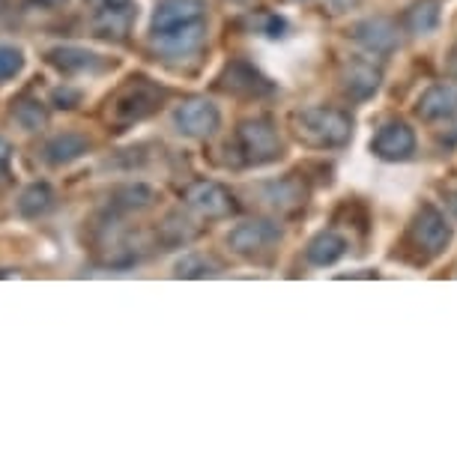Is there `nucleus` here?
<instances>
[{
	"label": "nucleus",
	"mask_w": 457,
	"mask_h": 457,
	"mask_svg": "<svg viewBox=\"0 0 457 457\" xmlns=\"http://www.w3.org/2000/svg\"><path fill=\"white\" fill-rule=\"evenodd\" d=\"M341 87L350 99H356V102L370 99L379 87V72L370 63H365V60H356V63H350L347 69H344Z\"/></svg>",
	"instance_id": "nucleus-17"
},
{
	"label": "nucleus",
	"mask_w": 457,
	"mask_h": 457,
	"mask_svg": "<svg viewBox=\"0 0 457 457\" xmlns=\"http://www.w3.org/2000/svg\"><path fill=\"white\" fill-rule=\"evenodd\" d=\"M10 162H12V146H10V141H6V137H0V183L6 179Z\"/></svg>",
	"instance_id": "nucleus-28"
},
{
	"label": "nucleus",
	"mask_w": 457,
	"mask_h": 457,
	"mask_svg": "<svg viewBox=\"0 0 457 457\" xmlns=\"http://www.w3.org/2000/svg\"><path fill=\"white\" fill-rule=\"evenodd\" d=\"M353 39L359 42L368 54H392L398 48V30L389 19H365L353 28Z\"/></svg>",
	"instance_id": "nucleus-15"
},
{
	"label": "nucleus",
	"mask_w": 457,
	"mask_h": 457,
	"mask_svg": "<svg viewBox=\"0 0 457 457\" xmlns=\"http://www.w3.org/2000/svg\"><path fill=\"white\" fill-rule=\"evenodd\" d=\"M186 204L192 206L195 212H201L204 219H228V215L237 210L234 195L221 183H215V179H197V183L188 186Z\"/></svg>",
	"instance_id": "nucleus-10"
},
{
	"label": "nucleus",
	"mask_w": 457,
	"mask_h": 457,
	"mask_svg": "<svg viewBox=\"0 0 457 457\" xmlns=\"http://www.w3.org/2000/svg\"><path fill=\"white\" fill-rule=\"evenodd\" d=\"M344 254H347V239L341 234H335V230L317 234L305 248V257L312 266H332V263H338Z\"/></svg>",
	"instance_id": "nucleus-19"
},
{
	"label": "nucleus",
	"mask_w": 457,
	"mask_h": 457,
	"mask_svg": "<svg viewBox=\"0 0 457 457\" xmlns=\"http://www.w3.org/2000/svg\"><path fill=\"white\" fill-rule=\"evenodd\" d=\"M10 4H12V0H0V15H4L6 10H10Z\"/></svg>",
	"instance_id": "nucleus-30"
},
{
	"label": "nucleus",
	"mask_w": 457,
	"mask_h": 457,
	"mask_svg": "<svg viewBox=\"0 0 457 457\" xmlns=\"http://www.w3.org/2000/svg\"><path fill=\"white\" fill-rule=\"evenodd\" d=\"M439 19H443L439 0H419L407 12V30L416 33V37H428V33H434L439 28Z\"/></svg>",
	"instance_id": "nucleus-22"
},
{
	"label": "nucleus",
	"mask_w": 457,
	"mask_h": 457,
	"mask_svg": "<svg viewBox=\"0 0 457 457\" xmlns=\"http://www.w3.org/2000/svg\"><path fill=\"white\" fill-rule=\"evenodd\" d=\"M237 156L243 165H270L281 156V137L275 132L272 120L266 117H254V120H245V123H239L237 129Z\"/></svg>",
	"instance_id": "nucleus-3"
},
{
	"label": "nucleus",
	"mask_w": 457,
	"mask_h": 457,
	"mask_svg": "<svg viewBox=\"0 0 457 457\" xmlns=\"http://www.w3.org/2000/svg\"><path fill=\"white\" fill-rule=\"evenodd\" d=\"M266 201H270L272 206H281V210H290V206L302 204V192L293 179H281V183L266 186Z\"/></svg>",
	"instance_id": "nucleus-24"
},
{
	"label": "nucleus",
	"mask_w": 457,
	"mask_h": 457,
	"mask_svg": "<svg viewBox=\"0 0 457 457\" xmlns=\"http://www.w3.org/2000/svg\"><path fill=\"white\" fill-rule=\"evenodd\" d=\"M234 4H243V0H234Z\"/></svg>",
	"instance_id": "nucleus-31"
},
{
	"label": "nucleus",
	"mask_w": 457,
	"mask_h": 457,
	"mask_svg": "<svg viewBox=\"0 0 457 457\" xmlns=\"http://www.w3.org/2000/svg\"><path fill=\"white\" fill-rule=\"evenodd\" d=\"M290 4H299V0H290Z\"/></svg>",
	"instance_id": "nucleus-32"
},
{
	"label": "nucleus",
	"mask_w": 457,
	"mask_h": 457,
	"mask_svg": "<svg viewBox=\"0 0 457 457\" xmlns=\"http://www.w3.org/2000/svg\"><path fill=\"white\" fill-rule=\"evenodd\" d=\"M46 63L63 79H84V75H102L105 69L114 66V60L81 46H54L46 51Z\"/></svg>",
	"instance_id": "nucleus-5"
},
{
	"label": "nucleus",
	"mask_w": 457,
	"mask_h": 457,
	"mask_svg": "<svg viewBox=\"0 0 457 457\" xmlns=\"http://www.w3.org/2000/svg\"><path fill=\"white\" fill-rule=\"evenodd\" d=\"M293 126H296L299 141L308 146H317V150H335V146H344L353 135L350 117L338 108H323V105L296 111Z\"/></svg>",
	"instance_id": "nucleus-1"
},
{
	"label": "nucleus",
	"mask_w": 457,
	"mask_h": 457,
	"mask_svg": "<svg viewBox=\"0 0 457 457\" xmlns=\"http://www.w3.org/2000/svg\"><path fill=\"white\" fill-rule=\"evenodd\" d=\"M219 126H221V114L210 99H186L183 105L174 108V129L183 137L204 141V137L215 135Z\"/></svg>",
	"instance_id": "nucleus-9"
},
{
	"label": "nucleus",
	"mask_w": 457,
	"mask_h": 457,
	"mask_svg": "<svg viewBox=\"0 0 457 457\" xmlns=\"http://www.w3.org/2000/svg\"><path fill=\"white\" fill-rule=\"evenodd\" d=\"M93 150V141L87 135L81 132H57L51 135L46 146H42V162H46L48 168H69L75 165V162H81L87 153Z\"/></svg>",
	"instance_id": "nucleus-12"
},
{
	"label": "nucleus",
	"mask_w": 457,
	"mask_h": 457,
	"mask_svg": "<svg viewBox=\"0 0 457 457\" xmlns=\"http://www.w3.org/2000/svg\"><path fill=\"white\" fill-rule=\"evenodd\" d=\"M281 239V230L272 221H243L228 234V245L237 254H261Z\"/></svg>",
	"instance_id": "nucleus-13"
},
{
	"label": "nucleus",
	"mask_w": 457,
	"mask_h": 457,
	"mask_svg": "<svg viewBox=\"0 0 457 457\" xmlns=\"http://www.w3.org/2000/svg\"><path fill=\"white\" fill-rule=\"evenodd\" d=\"M135 21V0H90V30L99 39L123 42Z\"/></svg>",
	"instance_id": "nucleus-4"
},
{
	"label": "nucleus",
	"mask_w": 457,
	"mask_h": 457,
	"mask_svg": "<svg viewBox=\"0 0 457 457\" xmlns=\"http://www.w3.org/2000/svg\"><path fill=\"white\" fill-rule=\"evenodd\" d=\"M219 87L224 93H234V96H263V93L272 90L270 81L248 63H230L219 79Z\"/></svg>",
	"instance_id": "nucleus-16"
},
{
	"label": "nucleus",
	"mask_w": 457,
	"mask_h": 457,
	"mask_svg": "<svg viewBox=\"0 0 457 457\" xmlns=\"http://www.w3.org/2000/svg\"><path fill=\"white\" fill-rule=\"evenodd\" d=\"M448 206H452V212L457 215V192H448Z\"/></svg>",
	"instance_id": "nucleus-29"
},
{
	"label": "nucleus",
	"mask_w": 457,
	"mask_h": 457,
	"mask_svg": "<svg viewBox=\"0 0 457 457\" xmlns=\"http://www.w3.org/2000/svg\"><path fill=\"white\" fill-rule=\"evenodd\" d=\"M54 204H57L54 188L37 179V183L21 188L19 201H15V210H19L21 219H42V215H48L51 210H54Z\"/></svg>",
	"instance_id": "nucleus-18"
},
{
	"label": "nucleus",
	"mask_w": 457,
	"mask_h": 457,
	"mask_svg": "<svg viewBox=\"0 0 457 457\" xmlns=\"http://www.w3.org/2000/svg\"><path fill=\"white\" fill-rule=\"evenodd\" d=\"M12 120L24 129V132H42V129L48 126V108L42 99L24 93V96L12 102Z\"/></svg>",
	"instance_id": "nucleus-20"
},
{
	"label": "nucleus",
	"mask_w": 457,
	"mask_h": 457,
	"mask_svg": "<svg viewBox=\"0 0 457 457\" xmlns=\"http://www.w3.org/2000/svg\"><path fill=\"white\" fill-rule=\"evenodd\" d=\"M28 66V57L19 46H10V42H0V84L15 81Z\"/></svg>",
	"instance_id": "nucleus-23"
},
{
	"label": "nucleus",
	"mask_w": 457,
	"mask_h": 457,
	"mask_svg": "<svg viewBox=\"0 0 457 457\" xmlns=\"http://www.w3.org/2000/svg\"><path fill=\"white\" fill-rule=\"evenodd\" d=\"M206 33H210L206 19L188 21V24H177V28L150 30V46L168 63H186V60H195L204 51Z\"/></svg>",
	"instance_id": "nucleus-2"
},
{
	"label": "nucleus",
	"mask_w": 457,
	"mask_h": 457,
	"mask_svg": "<svg viewBox=\"0 0 457 457\" xmlns=\"http://www.w3.org/2000/svg\"><path fill=\"white\" fill-rule=\"evenodd\" d=\"M370 150L383 162H407L416 153V132L407 123H401V120H392V123H386L374 135Z\"/></svg>",
	"instance_id": "nucleus-11"
},
{
	"label": "nucleus",
	"mask_w": 457,
	"mask_h": 457,
	"mask_svg": "<svg viewBox=\"0 0 457 457\" xmlns=\"http://www.w3.org/2000/svg\"><path fill=\"white\" fill-rule=\"evenodd\" d=\"M410 239L421 254L436 257L445 252L448 243H452V224L445 221V215L439 212L434 204H425L416 212V219H412Z\"/></svg>",
	"instance_id": "nucleus-8"
},
{
	"label": "nucleus",
	"mask_w": 457,
	"mask_h": 457,
	"mask_svg": "<svg viewBox=\"0 0 457 457\" xmlns=\"http://www.w3.org/2000/svg\"><path fill=\"white\" fill-rule=\"evenodd\" d=\"M24 10H60V6H66V0H21Z\"/></svg>",
	"instance_id": "nucleus-27"
},
{
	"label": "nucleus",
	"mask_w": 457,
	"mask_h": 457,
	"mask_svg": "<svg viewBox=\"0 0 457 457\" xmlns=\"http://www.w3.org/2000/svg\"><path fill=\"white\" fill-rule=\"evenodd\" d=\"M201 19H206V0H159L153 10L150 30H165Z\"/></svg>",
	"instance_id": "nucleus-14"
},
{
	"label": "nucleus",
	"mask_w": 457,
	"mask_h": 457,
	"mask_svg": "<svg viewBox=\"0 0 457 457\" xmlns=\"http://www.w3.org/2000/svg\"><path fill=\"white\" fill-rule=\"evenodd\" d=\"M153 201H156V192H153L146 183H129V186H120L117 192L111 195V210L137 212V210H146Z\"/></svg>",
	"instance_id": "nucleus-21"
},
{
	"label": "nucleus",
	"mask_w": 457,
	"mask_h": 457,
	"mask_svg": "<svg viewBox=\"0 0 457 457\" xmlns=\"http://www.w3.org/2000/svg\"><path fill=\"white\" fill-rule=\"evenodd\" d=\"M416 114L425 123H448L443 141L454 144L457 141V87L454 84H434L419 96Z\"/></svg>",
	"instance_id": "nucleus-7"
},
{
	"label": "nucleus",
	"mask_w": 457,
	"mask_h": 457,
	"mask_svg": "<svg viewBox=\"0 0 457 457\" xmlns=\"http://www.w3.org/2000/svg\"><path fill=\"white\" fill-rule=\"evenodd\" d=\"M162 99H165V90H159L156 84L137 79L117 93L111 117H114L117 123H137V120L150 117L153 111L162 105Z\"/></svg>",
	"instance_id": "nucleus-6"
},
{
	"label": "nucleus",
	"mask_w": 457,
	"mask_h": 457,
	"mask_svg": "<svg viewBox=\"0 0 457 457\" xmlns=\"http://www.w3.org/2000/svg\"><path fill=\"white\" fill-rule=\"evenodd\" d=\"M215 272H219V263L206 254H186L183 261L177 263L179 278H204V275H215Z\"/></svg>",
	"instance_id": "nucleus-25"
},
{
	"label": "nucleus",
	"mask_w": 457,
	"mask_h": 457,
	"mask_svg": "<svg viewBox=\"0 0 457 457\" xmlns=\"http://www.w3.org/2000/svg\"><path fill=\"white\" fill-rule=\"evenodd\" d=\"M81 102V93L79 90H72V87H57L54 90V105L57 108H63V111H69V108H75Z\"/></svg>",
	"instance_id": "nucleus-26"
}]
</instances>
